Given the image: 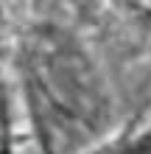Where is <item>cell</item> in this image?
Returning <instances> with one entry per match:
<instances>
[{
    "label": "cell",
    "instance_id": "obj_2",
    "mask_svg": "<svg viewBox=\"0 0 151 154\" xmlns=\"http://www.w3.org/2000/svg\"><path fill=\"white\" fill-rule=\"evenodd\" d=\"M126 3H131L137 8L140 14H146V17H151V0H126Z\"/></svg>",
    "mask_w": 151,
    "mask_h": 154
},
{
    "label": "cell",
    "instance_id": "obj_1",
    "mask_svg": "<svg viewBox=\"0 0 151 154\" xmlns=\"http://www.w3.org/2000/svg\"><path fill=\"white\" fill-rule=\"evenodd\" d=\"M87 154H151V123H143V126L134 123L129 132L115 134L112 140L101 143L98 149Z\"/></svg>",
    "mask_w": 151,
    "mask_h": 154
}]
</instances>
